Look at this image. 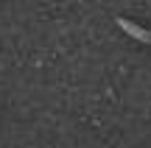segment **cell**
Here are the masks:
<instances>
[{"label":"cell","instance_id":"obj_1","mask_svg":"<svg viewBox=\"0 0 151 148\" xmlns=\"http://www.w3.org/2000/svg\"><path fill=\"white\" fill-rule=\"evenodd\" d=\"M118 25L123 28L126 34H132L134 39H140V42H148V45H151V31H143L140 25H134V22H129V20H118Z\"/></svg>","mask_w":151,"mask_h":148}]
</instances>
